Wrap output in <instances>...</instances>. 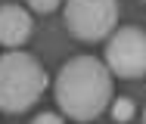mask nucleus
Instances as JSON below:
<instances>
[{"mask_svg":"<svg viewBox=\"0 0 146 124\" xmlns=\"http://www.w3.org/2000/svg\"><path fill=\"white\" fill-rule=\"evenodd\" d=\"M47 90V71L31 53L0 56V112L19 115L31 109Z\"/></svg>","mask_w":146,"mask_h":124,"instance_id":"2","label":"nucleus"},{"mask_svg":"<svg viewBox=\"0 0 146 124\" xmlns=\"http://www.w3.org/2000/svg\"><path fill=\"white\" fill-rule=\"evenodd\" d=\"M56 102L72 121H93L112 102V71L93 56L68 59L56 75Z\"/></svg>","mask_w":146,"mask_h":124,"instance_id":"1","label":"nucleus"},{"mask_svg":"<svg viewBox=\"0 0 146 124\" xmlns=\"http://www.w3.org/2000/svg\"><path fill=\"white\" fill-rule=\"evenodd\" d=\"M31 124H65V121H62L59 115H53V112H40V115H37Z\"/></svg>","mask_w":146,"mask_h":124,"instance_id":"8","label":"nucleus"},{"mask_svg":"<svg viewBox=\"0 0 146 124\" xmlns=\"http://www.w3.org/2000/svg\"><path fill=\"white\" fill-rule=\"evenodd\" d=\"M106 68L118 78L146 75V31L137 25L118 28L106 47Z\"/></svg>","mask_w":146,"mask_h":124,"instance_id":"4","label":"nucleus"},{"mask_svg":"<svg viewBox=\"0 0 146 124\" xmlns=\"http://www.w3.org/2000/svg\"><path fill=\"white\" fill-rule=\"evenodd\" d=\"M25 3H28L31 9H37V13H53L62 0H25Z\"/></svg>","mask_w":146,"mask_h":124,"instance_id":"7","label":"nucleus"},{"mask_svg":"<svg viewBox=\"0 0 146 124\" xmlns=\"http://www.w3.org/2000/svg\"><path fill=\"white\" fill-rule=\"evenodd\" d=\"M143 124H146V112H143Z\"/></svg>","mask_w":146,"mask_h":124,"instance_id":"9","label":"nucleus"},{"mask_svg":"<svg viewBox=\"0 0 146 124\" xmlns=\"http://www.w3.org/2000/svg\"><path fill=\"white\" fill-rule=\"evenodd\" d=\"M31 16L19 3H3L0 6V44L3 47H22L31 37Z\"/></svg>","mask_w":146,"mask_h":124,"instance_id":"5","label":"nucleus"},{"mask_svg":"<svg viewBox=\"0 0 146 124\" xmlns=\"http://www.w3.org/2000/svg\"><path fill=\"white\" fill-rule=\"evenodd\" d=\"M65 25L78 40H103L118 25V0H68Z\"/></svg>","mask_w":146,"mask_h":124,"instance_id":"3","label":"nucleus"},{"mask_svg":"<svg viewBox=\"0 0 146 124\" xmlns=\"http://www.w3.org/2000/svg\"><path fill=\"white\" fill-rule=\"evenodd\" d=\"M112 118H115L118 124L131 121V118H134V99H127V96L115 99V102H112Z\"/></svg>","mask_w":146,"mask_h":124,"instance_id":"6","label":"nucleus"}]
</instances>
